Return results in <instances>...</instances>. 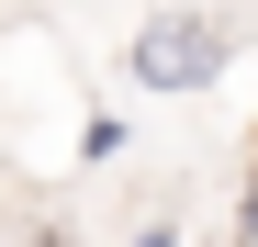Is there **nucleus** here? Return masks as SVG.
I'll return each instance as SVG.
<instances>
[{
	"mask_svg": "<svg viewBox=\"0 0 258 247\" xmlns=\"http://www.w3.org/2000/svg\"><path fill=\"white\" fill-rule=\"evenodd\" d=\"M225 56H236V34L202 23V12H157V23L135 34V79H146V90H213Z\"/></svg>",
	"mask_w": 258,
	"mask_h": 247,
	"instance_id": "f257e3e1",
	"label": "nucleus"
},
{
	"mask_svg": "<svg viewBox=\"0 0 258 247\" xmlns=\"http://www.w3.org/2000/svg\"><path fill=\"white\" fill-rule=\"evenodd\" d=\"M135 247H180V236H168V225H146V236H135Z\"/></svg>",
	"mask_w": 258,
	"mask_h": 247,
	"instance_id": "f03ea898",
	"label": "nucleus"
}]
</instances>
